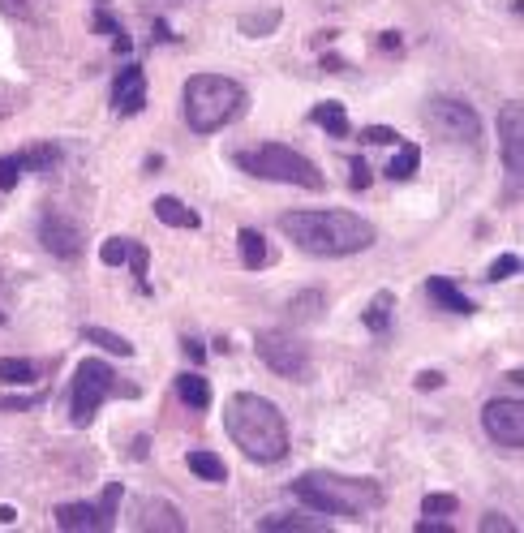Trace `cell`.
I'll list each match as a JSON object with an SVG mask.
<instances>
[{
  "label": "cell",
  "mask_w": 524,
  "mask_h": 533,
  "mask_svg": "<svg viewBox=\"0 0 524 533\" xmlns=\"http://www.w3.org/2000/svg\"><path fill=\"white\" fill-rule=\"evenodd\" d=\"M516 271H520V258H516V254H503L499 263H490L486 280H490V284H499V280H507V276H516Z\"/></svg>",
  "instance_id": "33"
},
{
  "label": "cell",
  "mask_w": 524,
  "mask_h": 533,
  "mask_svg": "<svg viewBox=\"0 0 524 533\" xmlns=\"http://www.w3.org/2000/svg\"><path fill=\"white\" fill-rule=\"evenodd\" d=\"M177 396L185 400L189 409H207L211 405V383L202 379V374H177Z\"/></svg>",
  "instance_id": "22"
},
{
  "label": "cell",
  "mask_w": 524,
  "mask_h": 533,
  "mask_svg": "<svg viewBox=\"0 0 524 533\" xmlns=\"http://www.w3.org/2000/svg\"><path fill=\"white\" fill-rule=\"evenodd\" d=\"M82 340L99 344V349L112 353V357H134V344H129L125 336H116V331H108V327H82Z\"/></svg>",
  "instance_id": "23"
},
{
  "label": "cell",
  "mask_w": 524,
  "mask_h": 533,
  "mask_svg": "<svg viewBox=\"0 0 524 533\" xmlns=\"http://www.w3.org/2000/svg\"><path fill=\"white\" fill-rule=\"evenodd\" d=\"M348 185H353V190H370V164H366V155H353V160H348Z\"/></svg>",
  "instance_id": "32"
},
{
  "label": "cell",
  "mask_w": 524,
  "mask_h": 533,
  "mask_svg": "<svg viewBox=\"0 0 524 533\" xmlns=\"http://www.w3.org/2000/svg\"><path fill=\"white\" fill-rule=\"evenodd\" d=\"M39 379V366L31 357H0V383H35Z\"/></svg>",
  "instance_id": "24"
},
{
  "label": "cell",
  "mask_w": 524,
  "mask_h": 533,
  "mask_svg": "<svg viewBox=\"0 0 524 533\" xmlns=\"http://www.w3.org/2000/svg\"><path fill=\"white\" fill-rule=\"evenodd\" d=\"M56 525L69 533H99L112 525V516L104 508H91V503H61L56 508Z\"/></svg>",
  "instance_id": "13"
},
{
  "label": "cell",
  "mask_w": 524,
  "mask_h": 533,
  "mask_svg": "<svg viewBox=\"0 0 524 533\" xmlns=\"http://www.w3.org/2000/svg\"><path fill=\"white\" fill-rule=\"evenodd\" d=\"M378 48H391V52H396V48H400V35H396V31H383V35H378Z\"/></svg>",
  "instance_id": "39"
},
{
  "label": "cell",
  "mask_w": 524,
  "mask_h": 533,
  "mask_svg": "<svg viewBox=\"0 0 524 533\" xmlns=\"http://www.w3.org/2000/svg\"><path fill=\"white\" fill-rule=\"evenodd\" d=\"M456 495H447V491H434V495H426L421 499V516H451L456 512Z\"/></svg>",
  "instance_id": "27"
},
{
  "label": "cell",
  "mask_w": 524,
  "mask_h": 533,
  "mask_svg": "<svg viewBox=\"0 0 524 533\" xmlns=\"http://www.w3.org/2000/svg\"><path fill=\"white\" fill-rule=\"evenodd\" d=\"M262 529L267 533H327L323 525V512L318 516H305V512H275L262 521Z\"/></svg>",
  "instance_id": "16"
},
{
  "label": "cell",
  "mask_w": 524,
  "mask_h": 533,
  "mask_svg": "<svg viewBox=\"0 0 524 533\" xmlns=\"http://www.w3.org/2000/svg\"><path fill=\"white\" fill-rule=\"evenodd\" d=\"M391 314H396V297H391V293H378L370 306H366V327L374 331V336H383V331L391 327Z\"/></svg>",
  "instance_id": "25"
},
{
  "label": "cell",
  "mask_w": 524,
  "mask_h": 533,
  "mask_svg": "<svg viewBox=\"0 0 524 533\" xmlns=\"http://www.w3.org/2000/svg\"><path fill=\"white\" fill-rule=\"evenodd\" d=\"M22 181V160L18 155H0V190H13Z\"/></svg>",
  "instance_id": "31"
},
{
  "label": "cell",
  "mask_w": 524,
  "mask_h": 533,
  "mask_svg": "<svg viewBox=\"0 0 524 533\" xmlns=\"http://www.w3.org/2000/svg\"><path fill=\"white\" fill-rule=\"evenodd\" d=\"M224 430L254 465H280V460H288V448H293L284 413L267 396L254 392H237L224 400Z\"/></svg>",
  "instance_id": "2"
},
{
  "label": "cell",
  "mask_w": 524,
  "mask_h": 533,
  "mask_svg": "<svg viewBox=\"0 0 524 533\" xmlns=\"http://www.w3.org/2000/svg\"><path fill=\"white\" fill-rule=\"evenodd\" d=\"M482 426L499 448H520L524 443V400H490L482 409Z\"/></svg>",
  "instance_id": "9"
},
{
  "label": "cell",
  "mask_w": 524,
  "mask_h": 533,
  "mask_svg": "<svg viewBox=\"0 0 524 533\" xmlns=\"http://www.w3.org/2000/svg\"><path fill=\"white\" fill-rule=\"evenodd\" d=\"M129 246H134V241L108 237V241H104V250H99V258H104L108 267H125V263H129Z\"/></svg>",
  "instance_id": "29"
},
{
  "label": "cell",
  "mask_w": 524,
  "mask_h": 533,
  "mask_svg": "<svg viewBox=\"0 0 524 533\" xmlns=\"http://www.w3.org/2000/svg\"><path fill=\"white\" fill-rule=\"evenodd\" d=\"M482 533H516V525L507 521V516H499V512H486L482 516Z\"/></svg>",
  "instance_id": "36"
},
{
  "label": "cell",
  "mask_w": 524,
  "mask_h": 533,
  "mask_svg": "<svg viewBox=\"0 0 524 533\" xmlns=\"http://www.w3.org/2000/svg\"><path fill=\"white\" fill-rule=\"evenodd\" d=\"M39 241L48 246V254L65 258V263H74V258L82 254V228L74 220H65V215H56V211H48L39 220Z\"/></svg>",
  "instance_id": "10"
},
{
  "label": "cell",
  "mask_w": 524,
  "mask_h": 533,
  "mask_svg": "<svg viewBox=\"0 0 524 533\" xmlns=\"http://www.w3.org/2000/svg\"><path fill=\"white\" fill-rule=\"evenodd\" d=\"M147 250H142V246H129V267H134V276H138V288H142V293H151V284H147Z\"/></svg>",
  "instance_id": "34"
},
{
  "label": "cell",
  "mask_w": 524,
  "mask_h": 533,
  "mask_svg": "<svg viewBox=\"0 0 524 533\" xmlns=\"http://www.w3.org/2000/svg\"><path fill=\"white\" fill-rule=\"evenodd\" d=\"M13 516H18V512H13V508H0V525H9Z\"/></svg>",
  "instance_id": "40"
},
{
  "label": "cell",
  "mask_w": 524,
  "mask_h": 533,
  "mask_svg": "<svg viewBox=\"0 0 524 533\" xmlns=\"http://www.w3.org/2000/svg\"><path fill=\"white\" fill-rule=\"evenodd\" d=\"M112 387H116V370L108 362H99V357H82L74 370V383H69V417L86 426L99 413V405L112 396Z\"/></svg>",
  "instance_id": "7"
},
{
  "label": "cell",
  "mask_w": 524,
  "mask_h": 533,
  "mask_svg": "<svg viewBox=\"0 0 524 533\" xmlns=\"http://www.w3.org/2000/svg\"><path fill=\"white\" fill-rule=\"evenodd\" d=\"M0 327H5V314H0Z\"/></svg>",
  "instance_id": "41"
},
{
  "label": "cell",
  "mask_w": 524,
  "mask_h": 533,
  "mask_svg": "<svg viewBox=\"0 0 524 533\" xmlns=\"http://www.w3.org/2000/svg\"><path fill=\"white\" fill-rule=\"evenodd\" d=\"M241 172L262 181H280V185H297V190H323V168H318L310 155H301L297 147H284V142H262V147L237 151L232 155Z\"/></svg>",
  "instance_id": "5"
},
{
  "label": "cell",
  "mask_w": 524,
  "mask_h": 533,
  "mask_svg": "<svg viewBox=\"0 0 524 533\" xmlns=\"http://www.w3.org/2000/svg\"><path fill=\"white\" fill-rule=\"evenodd\" d=\"M134 525L142 533H185V516L172 508L168 499H142L138 503V512H134Z\"/></svg>",
  "instance_id": "12"
},
{
  "label": "cell",
  "mask_w": 524,
  "mask_h": 533,
  "mask_svg": "<svg viewBox=\"0 0 524 533\" xmlns=\"http://www.w3.org/2000/svg\"><path fill=\"white\" fill-rule=\"evenodd\" d=\"M284 237L297 250L314 254V258H348L370 250L378 233L366 215L344 211V207H318V211H284L280 215Z\"/></svg>",
  "instance_id": "1"
},
{
  "label": "cell",
  "mask_w": 524,
  "mask_h": 533,
  "mask_svg": "<svg viewBox=\"0 0 524 533\" xmlns=\"http://www.w3.org/2000/svg\"><path fill=\"white\" fill-rule=\"evenodd\" d=\"M241 108H245V86L224 74H194L185 82L181 112L194 134H220L224 125L241 117Z\"/></svg>",
  "instance_id": "4"
},
{
  "label": "cell",
  "mask_w": 524,
  "mask_h": 533,
  "mask_svg": "<svg viewBox=\"0 0 524 533\" xmlns=\"http://www.w3.org/2000/svg\"><path fill=\"white\" fill-rule=\"evenodd\" d=\"M426 121L439 138L447 142H464V147H473L477 138H482V117L473 112V104H464L456 95H434L426 104Z\"/></svg>",
  "instance_id": "8"
},
{
  "label": "cell",
  "mask_w": 524,
  "mask_h": 533,
  "mask_svg": "<svg viewBox=\"0 0 524 533\" xmlns=\"http://www.w3.org/2000/svg\"><path fill=\"white\" fill-rule=\"evenodd\" d=\"M421 293H426L439 310H451V314H473V301L460 293V284H451L447 276H430L421 284Z\"/></svg>",
  "instance_id": "15"
},
{
  "label": "cell",
  "mask_w": 524,
  "mask_h": 533,
  "mask_svg": "<svg viewBox=\"0 0 524 533\" xmlns=\"http://www.w3.org/2000/svg\"><path fill=\"white\" fill-rule=\"evenodd\" d=\"M237 250H241V263L250 271L271 267V246H267V237H262L258 228H241V233H237Z\"/></svg>",
  "instance_id": "17"
},
{
  "label": "cell",
  "mask_w": 524,
  "mask_h": 533,
  "mask_svg": "<svg viewBox=\"0 0 524 533\" xmlns=\"http://www.w3.org/2000/svg\"><path fill=\"white\" fill-rule=\"evenodd\" d=\"M181 349L189 353V362H202V357H207L202 353V340H194V336H181Z\"/></svg>",
  "instance_id": "38"
},
{
  "label": "cell",
  "mask_w": 524,
  "mask_h": 533,
  "mask_svg": "<svg viewBox=\"0 0 524 533\" xmlns=\"http://www.w3.org/2000/svg\"><path fill=\"white\" fill-rule=\"evenodd\" d=\"M0 13H5V18H18V22H31L35 5L31 0H0Z\"/></svg>",
  "instance_id": "35"
},
{
  "label": "cell",
  "mask_w": 524,
  "mask_h": 533,
  "mask_svg": "<svg viewBox=\"0 0 524 533\" xmlns=\"http://www.w3.org/2000/svg\"><path fill=\"white\" fill-rule=\"evenodd\" d=\"M254 353L262 357V366L271 374H280L288 383H310L314 379V353L305 344L301 331L288 327H262L254 336Z\"/></svg>",
  "instance_id": "6"
},
{
  "label": "cell",
  "mask_w": 524,
  "mask_h": 533,
  "mask_svg": "<svg viewBox=\"0 0 524 533\" xmlns=\"http://www.w3.org/2000/svg\"><path fill=\"white\" fill-rule=\"evenodd\" d=\"M357 138L366 142V147H396V142H400V134L391 125H366Z\"/></svg>",
  "instance_id": "28"
},
{
  "label": "cell",
  "mask_w": 524,
  "mask_h": 533,
  "mask_svg": "<svg viewBox=\"0 0 524 533\" xmlns=\"http://www.w3.org/2000/svg\"><path fill=\"white\" fill-rule=\"evenodd\" d=\"M314 125H323L331 138H348V108L340 99H323V104L314 108Z\"/></svg>",
  "instance_id": "21"
},
{
  "label": "cell",
  "mask_w": 524,
  "mask_h": 533,
  "mask_svg": "<svg viewBox=\"0 0 524 533\" xmlns=\"http://www.w3.org/2000/svg\"><path fill=\"white\" fill-rule=\"evenodd\" d=\"M185 469L194 473L198 482H228V465L215 452H189L185 456Z\"/></svg>",
  "instance_id": "20"
},
{
  "label": "cell",
  "mask_w": 524,
  "mask_h": 533,
  "mask_svg": "<svg viewBox=\"0 0 524 533\" xmlns=\"http://www.w3.org/2000/svg\"><path fill=\"white\" fill-rule=\"evenodd\" d=\"M275 26H280V13H275V9L258 13V18L250 13V18H241V35H271Z\"/></svg>",
  "instance_id": "26"
},
{
  "label": "cell",
  "mask_w": 524,
  "mask_h": 533,
  "mask_svg": "<svg viewBox=\"0 0 524 533\" xmlns=\"http://www.w3.org/2000/svg\"><path fill=\"white\" fill-rule=\"evenodd\" d=\"M499 138H503V164L512 177H520V104H503L499 112Z\"/></svg>",
  "instance_id": "14"
},
{
  "label": "cell",
  "mask_w": 524,
  "mask_h": 533,
  "mask_svg": "<svg viewBox=\"0 0 524 533\" xmlns=\"http://www.w3.org/2000/svg\"><path fill=\"white\" fill-rule=\"evenodd\" d=\"M417 164H421V147L417 142H396V155L387 160V181H409L413 172H417Z\"/></svg>",
  "instance_id": "19"
},
{
  "label": "cell",
  "mask_w": 524,
  "mask_h": 533,
  "mask_svg": "<svg viewBox=\"0 0 524 533\" xmlns=\"http://www.w3.org/2000/svg\"><path fill=\"white\" fill-rule=\"evenodd\" d=\"M293 499L323 516H366L383 503V486L370 478H340V473H301L293 482Z\"/></svg>",
  "instance_id": "3"
},
{
  "label": "cell",
  "mask_w": 524,
  "mask_h": 533,
  "mask_svg": "<svg viewBox=\"0 0 524 533\" xmlns=\"http://www.w3.org/2000/svg\"><path fill=\"white\" fill-rule=\"evenodd\" d=\"M155 220L168 224V228H198V211L185 207L181 198H172V194H159L155 198Z\"/></svg>",
  "instance_id": "18"
},
{
  "label": "cell",
  "mask_w": 524,
  "mask_h": 533,
  "mask_svg": "<svg viewBox=\"0 0 524 533\" xmlns=\"http://www.w3.org/2000/svg\"><path fill=\"white\" fill-rule=\"evenodd\" d=\"M147 108V74L142 65H125L112 82V112L116 117H138Z\"/></svg>",
  "instance_id": "11"
},
{
  "label": "cell",
  "mask_w": 524,
  "mask_h": 533,
  "mask_svg": "<svg viewBox=\"0 0 524 533\" xmlns=\"http://www.w3.org/2000/svg\"><path fill=\"white\" fill-rule=\"evenodd\" d=\"M56 155H61L56 147H26V151L18 155V160H22V172H26V168H52V164H56Z\"/></svg>",
  "instance_id": "30"
},
{
  "label": "cell",
  "mask_w": 524,
  "mask_h": 533,
  "mask_svg": "<svg viewBox=\"0 0 524 533\" xmlns=\"http://www.w3.org/2000/svg\"><path fill=\"white\" fill-rule=\"evenodd\" d=\"M413 383L421 387V392H434V387H443V374H439V370H421Z\"/></svg>",
  "instance_id": "37"
}]
</instances>
